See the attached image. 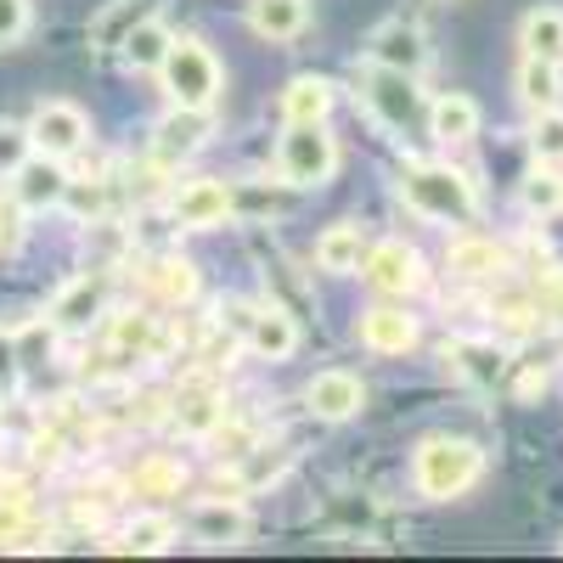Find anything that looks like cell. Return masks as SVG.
Here are the masks:
<instances>
[{
	"label": "cell",
	"mask_w": 563,
	"mask_h": 563,
	"mask_svg": "<svg viewBox=\"0 0 563 563\" xmlns=\"http://www.w3.org/2000/svg\"><path fill=\"white\" fill-rule=\"evenodd\" d=\"M485 474V456L474 440H451V434H434L417 445V490L429 501H451L462 496L467 485H474Z\"/></svg>",
	"instance_id": "cell-1"
},
{
	"label": "cell",
	"mask_w": 563,
	"mask_h": 563,
	"mask_svg": "<svg viewBox=\"0 0 563 563\" xmlns=\"http://www.w3.org/2000/svg\"><path fill=\"white\" fill-rule=\"evenodd\" d=\"M406 203H411L417 214H429V220H445V225H462V220L479 214L474 180L456 175V169H440V164L406 175Z\"/></svg>",
	"instance_id": "cell-2"
},
{
	"label": "cell",
	"mask_w": 563,
	"mask_h": 563,
	"mask_svg": "<svg viewBox=\"0 0 563 563\" xmlns=\"http://www.w3.org/2000/svg\"><path fill=\"white\" fill-rule=\"evenodd\" d=\"M339 169V141L327 135V124H288L282 135V180L299 186V192H316Z\"/></svg>",
	"instance_id": "cell-3"
},
{
	"label": "cell",
	"mask_w": 563,
	"mask_h": 563,
	"mask_svg": "<svg viewBox=\"0 0 563 563\" xmlns=\"http://www.w3.org/2000/svg\"><path fill=\"white\" fill-rule=\"evenodd\" d=\"M158 74H164V90L175 97V108H203L209 113V102L220 97V63L198 40H175L169 57L158 63Z\"/></svg>",
	"instance_id": "cell-4"
},
{
	"label": "cell",
	"mask_w": 563,
	"mask_h": 563,
	"mask_svg": "<svg viewBox=\"0 0 563 563\" xmlns=\"http://www.w3.org/2000/svg\"><path fill=\"white\" fill-rule=\"evenodd\" d=\"M85 135H90V119L74 102H40L34 119H29V141H34V153H45V158L79 153Z\"/></svg>",
	"instance_id": "cell-5"
},
{
	"label": "cell",
	"mask_w": 563,
	"mask_h": 563,
	"mask_svg": "<svg viewBox=\"0 0 563 563\" xmlns=\"http://www.w3.org/2000/svg\"><path fill=\"white\" fill-rule=\"evenodd\" d=\"M63 192H68V175H63V164L57 158H23L18 169H12V198H18V209H29V214H40V209H57L63 203Z\"/></svg>",
	"instance_id": "cell-6"
},
{
	"label": "cell",
	"mask_w": 563,
	"mask_h": 563,
	"mask_svg": "<svg viewBox=\"0 0 563 563\" xmlns=\"http://www.w3.org/2000/svg\"><path fill=\"white\" fill-rule=\"evenodd\" d=\"M366 52H372L378 68H400V74L429 68V40H422V29H411V23H384L378 34H372Z\"/></svg>",
	"instance_id": "cell-7"
},
{
	"label": "cell",
	"mask_w": 563,
	"mask_h": 563,
	"mask_svg": "<svg viewBox=\"0 0 563 563\" xmlns=\"http://www.w3.org/2000/svg\"><path fill=\"white\" fill-rule=\"evenodd\" d=\"M361 400H366V389H361L355 372H316L310 389H305V406H310L321 422H344V417H355Z\"/></svg>",
	"instance_id": "cell-8"
},
{
	"label": "cell",
	"mask_w": 563,
	"mask_h": 563,
	"mask_svg": "<svg viewBox=\"0 0 563 563\" xmlns=\"http://www.w3.org/2000/svg\"><path fill=\"white\" fill-rule=\"evenodd\" d=\"M417 276H422V271H417V254H411L400 238H389V243H378V249L366 254V282H372L378 294H411Z\"/></svg>",
	"instance_id": "cell-9"
},
{
	"label": "cell",
	"mask_w": 563,
	"mask_h": 563,
	"mask_svg": "<svg viewBox=\"0 0 563 563\" xmlns=\"http://www.w3.org/2000/svg\"><path fill=\"white\" fill-rule=\"evenodd\" d=\"M249 350H254L260 361H288V355L299 350V327H294V316H288V310H276V305L254 310V316H249Z\"/></svg>",
	"instance_id": "cell-10"
},
{
	"label": "cell",
	"mask_w": 563,
	"mask_h": 563,
	"mask_svg": "<svg viewBox=\"0 0 563 563\" xmlns=\"http://www.w3.org/2000/svg\"><path fill=\"white\" fill-rule=\"evenodd\" d=\"M417 74H400V68H378V63H372V90H366V97H372V108H378L384 113V124H411V113H417V85H411Z\"/></svg>",
	"instance_id": "cell-11"
},
{
	"label": "cell",
	"mask_w": 563,
	"mask_h": 563,
	"mask_svg": "<svg viewBox=\"0 0 563 563\" xmlns=\"http://www.w3.org/2000/svg\"><path fill=\"white\" fill-rule=\"evenodd\" d=\"M225 214H231V192L220 180H192V186H180V192H175V225L203 231V225H220Z\"/></svg>",
	"instance_id": "cell-12"
},
{
	"label": "cell",
	"mask_w": 563,
	"mask_h": 563,
	"mask_svg": "<svg viewBox=\"0 0 563 563\" xmlns=\"http://www.w3.org/2000/svg\"><path fill=\"white\" fill-rule=\"evenodd\" d=\"M203 135H209V119H203V108H175L164 124H158V158L164 164H180V158H192L198 147H203Z\"/></svg>",
	"instance_id": "cell-13"
},
{
	"label": "cell",
	"mask_w": 563,
	"mask_h": 563,
	"mask_svg": "<svg viewBox=\"0 0 563 563\" xmlns=\"http://www.w3.org/2000/svg\"><path fill=\"white\" fill-rule=\"evenodd\" d=\"M361 344L372 350V355H406L411 344H417V321L406 316V310H366V321H361Z\"/></svg>",
	"instance_id": "cell-14"
},
{
	"label": "cell",
	"mask_w": 563,
	"mask_h": 563,
	"mask_svg": "<svg viewBox=\"0 0 563 563\" xmlns=\"http://www.w3.org/2000/svg\"><path fill=\"white\" fill-rule=\"evenodd\" d=\"M429 135L440 141V147H462V141L479 135V108L462 97V90H451V97H440L429 108Z\"/></svg>",
	"instance_id": "cell-15"
},
{
	"label": "cell",
	"mask_w": 563,
	"mask_h": 563,
	"mask_svg": "<svg viewBox=\"0 0 563 563\" xmlns=\"http://www.w3.org/2000/svg\"><path fill=\"white\" fill-rule=\"evenodd\" d=\"M102 276H79V282H68V288L57 294V305H52V321L63 327V333H79V327H90L102 316Z\"/></svg>",
	"instance_id": "cell-16"
},
{
	"label": "cell",
	"mask_w": 563,
	"mask_h": 563,
	"mask_svg": "<svg viewBox=\"0 0 563 563\" xmlns=\"http://www.w3.org/2000/svg\"><path fill=\"white\" fill-rule=\"evenodd\" d=\"M192 536L209 541V547H238L249 536V512L238 501H203L192 512Z\"/></svg>",
	"instance_id": "cell-17"
},
{
	"label": "cell",
	"mask_w": 563,
	"mask_h": 563,
	"mask_svg": "<svg viewBox=\"0 0 563 563\" xmlns=\"http://www.w3.org/2000/svg\"><path fill=\"white\" fill-rule=\"evenodd\" d=\"M282 113H288V124H321L327 113H333V85L305 74L294 79L288 90H282Z\"/></svg>",
	"instance_id": "cell-18"
},
{
	"label": "cell",
	"mask_w": 563,
	"mask_h": 563,
	"mask_svg": "<svg viewBox=\"0 0 563 563\" xmlns=\"http://www.w3.org/2000/svg\"><path fill=\"white\" fill-rule=\"evenodd\" d=\"M249 23H254V34H265V40H294V34H305L310 7H305V0H254Z\"/></svg>",
	"instance_id": "cell-19"
},
{
	"label": "cell",
	"mask_w": 563,
	"mask_h": 563,
	"mask_svg": "<svg viewBox=\"0 0 563 563\" xmlns=\"http://www.w3.org/2000/svg\"><path fill=\"white\" fill-rule=\"evenodd\" d=\"M316 265L333 271V276L361 271V225H327L316 238Z\"/></svg>",
	"instance_id": "cell-20"
},
{
	"label": "cell",
	"mask_w": 563,
	"mask_h": 563,
	"mask_svg": "<svg viewBox=\"0 0 563 563\" xmlns=\"http://www.w3.org/2000/svg\"><path fill=\"white\" fill-rule=\"evenodd\" d=\"M169 45H175V34H169L158 18H141V23L124 34L119 52H124V63H130V68H158V63L169 57Z\"/></svg>",
	"instance_id": "cell-21"
},
{
	"label": "cell",
	"mask_w": 563,
	"mask_h": 563,
	"mask_svg": "<svg viewBox=\"0 0 563 563\" xmlns=\"http://www.w3.org/2000/svg\"><path fill=\"white\" fill-rule=\"evenodd\" d=\"M175 422H180V434H198V440H209V434L220 429V422H225V400H220L214 389H192V395H180Z\"/></svg>",
	"instance_id": "cell-22"
},
{
	"label": "cell",
	"mask_w": 563,
	"mask_h": 563,
	"mask_svg": "<svg viewBox=\"0 0 563 563\" xmlns=\"http://www.w3.org/2000/svg\"><path fill=\"white\" fill-rule=\"evenodd\" d=\"M519 97H525V102H530L536 113L558 108V97H563V79H558V63L525 57V68H519Z\"/></svg>",
	"instance_id": "cell-23"
},
{
	"label": "cell",
	"mask_w": 563,
	"mask_h": 563,
	"mask_svg": "<svg viewBox=\"0 0 563 563\" xmlns=\"http://www.w3.org/2000/svg\"><path fill=\"white\" fill-rule=\"evenodd\" d=\"M451 271L456 276H501L507 254L496 243H485V238H462V243H451Z\"/></svg>",
	"instance_id": "cell-24"
},
{
	"label": "cell",
	"mask_w": 563,
	"mask_h": 563,
	"mask_svg": "<svg viewBox=\"0 0 563 563\" xmlns=\"http://www.w3.org/2000/svg\"><path fill=\"white\" fill-rule=\"evenodd\" d=\"M525 57L563 63V12H530L525 18Z\"/></svg>",
	"instance_id": "cell-25"
},
{
	"label": "cell",
	"mask_w": 563,
	"mask_h": 563,
	"mask_svg": "<svg viewBox=\"0 0 563 563\" xmlns=\"http://www.w3.org/2000/svg\"><path fill=\"white\" fill-rule=\"evenodd\" d=\"M180 485H186V474H180V462H169V456H147L130 474L135 496H180Z\"/></svg>",
	"instance_id": "cell-26"
},
{
	"label": "cell",
	"mask_w": 563,
	"mask_h": 563,
	"mask_svg": "<svg viewBox=\"0 0 563 563\" xmlns=\"http://www.w3.org/2000/svg\"><path fill=\"white\" fill-rule=\"evenodd\" d=\"M445 361H456V372L467 384H496V372H501V350L496 344H451L445 350Z\"/></svg>",
	"instance_id": "cell-27"
},
{
	"label": "cell",
	"mask_w": 563,
	"mask_h": 563,
	"mask_svg": "<svg viewBox=\"0 0 563 563\" xmlns=\"http://www.w3.org/2000/svg\"><path fill=\"white\" fill-rule=\"evenodd\" d=\"M147 282H153V294L169 299V305H186V299L198 294V271L186 265V260H158V265L147 271Z\"/></svg>",
	"instance_id": "cell-28"
},
{
	"label": "cell",
	"mask_w": 563,
	"mask_h": 563,
	"mask_svg": "<svg viewBox=\"0 0 563 563\" xmlns=\"http://www.w3.org/2000/svg\"><path fill=\"white\" fill-rule=\"evenodd\" d=\"M141 18H147V7H141V0H113V7L90 23V40H97V45H124V34H130Z\"/></svg>",
	"instance_id": "cell-29"
},
{
	"label": "cell",
	"mask_w": 563,
	"mask_h": 563,
	"mask_svg": "<svg viewBox=\"0 0 563 563\" xmlns=\"http://www.w3.org/2000/svg\"><path fill=\"white\" fill-rule=\"evenodd\" d=\"M175 541V525L164 519V512H153V519H135L130 530H124V541H113L119 552H164Z\"/></svg>",
	"instance_id": "cell-30"
},
{
	"label": "cell",
	"mask_w": 563,
	"mask_h": 563,
	"mask_svg": "<svg viewBox=\"0 0 563 563\" xmlns=\"http://www.w3.org/2000/svg\"><path fill=\"white\" fill-rule=\"evenodd\" d=\"M113 350H124V355H153L158 350V333H153V316H119L113 321Z\"/></svg>",
	"instance_id": "cell-31"
},
{
	"label": "cell",
	"mask_w": 563,
	"mask_h": 563,
	"mask_svg": "<svg viewBox=\"0 0 563 563\" xmlns=\"http://www.w3.org/2000/svg\"><path fill=\"white\" fill-rule=\"evenodd\" d=\"M525 209H530V214H552V209H563V180L547 175V169H536V175L525 180Z\"/></svg>",
	"instance_id": "cell-32"
},
{
	"label": "cell",
	"mask_w": 563,
	"mask_h": 563,
	"mask_svg": "<svg viewBox=\"0 0 563 563\" xmlns=\"http://www.w3.org/2000/svg\"><path fill=\"white\" fill-rule=\"evenodd\" d=\"M536 158H547V164H563V113L558 108H547L541 119H536Z\"/></svg>",
	"instance_id": "cell-33"
},
{
	"label": "cell",
	"mask_w": 563,
	"mask_h": 563,
	"mask_svg": "<svg viewBox=\"0 0 563 563\" xmlns=\"http://www.w3.org/2000/svg\"><path fill=\"white\" fill-rule=\"evenodd\" d=\"M57 209H74L79 220H97L102 214V186L97 180H68V192H63Z\"/></svg>",
	"instance_id": "cell-34"
},
{
	"label": "cell",
	"mask_w": 563,
	"mask_h": 563,
	"mask_svg": "<svg viewBox=\"0 0 563 563\" xmlns=\"http://www.w3.org/2000/svg\"><path fill=\"white\" fill-rule=\"evenodd\" d=\"M29 153H34L29 130H23V124H0V175H12Z\"/></svg>",
	"instance_id": "cell-35"
},
{
	"label": "cell",
	"mask_w": 563,
	"mask_h": 563,
	"mask_svg": "<svg viewBox=\"0 0 563 563\" xmlns=\"http://www.w3.org/2000/svg\"><path fill=\"white\" fill-rule=\"evenodd\" d=\"M23 29H29V0H0V45L23 40Z\"/></svg>",
	"instance_id": "cell-36"
},
{
	"label": "cell",
	"mask_w": 563,
	"mask_h": 563,
	"mask_svg": "<svg viewBox=\"0 0 563 563\" xmlns=\"http://www.w3.org/2000/svg\"><path fill=\"white\" fill-rule=\"evenodd\" d=\"M23 512H29V496H7V501H0V541L23 536Z\"/></svg>",
	"instance_id": "cell-37"
},
{
	"label": "cell",
	"mask_w": 563,
	"mask_h": 563,
	"mask_svg": "<svg viewBox=\"0 0 563 563\" xmlns=\"http://www.w3.org/2000/svg\"><path fill=\"white\" fill-rule=\"evenodd\" d=\"M18 366H23V355H18V333H7V327H0V389L18 384Z\"/></svg>",
	"instance_id": "cell-38"
},
{
	"label": "cell",
	"mask_w": 563,
	"mask_h": 563,
	"mask_svg": "<svg viewBox=\"0 0 563 563\" xmlns=\"http://www.w3.org/2000/svg\"><path fill=\"white\" fill-rule=\"evenodd\" d=\"M541 305H547V316L563 321V271H552V276L541 282Z\"/></svg>",
	"instance_id": "cell-39"
},
{
	"label": "cell",
	"mask_w": 563,
	"mask_h": 563,
	"mask_svg": "<svg viewBox=\"0 0 563 563\" xmlns=\"http://www.w3.org/2000/svg\"><path fill=\"white\" fill-rule=\"evenodd\" d=\"M541 389H547V372H525V384H519V395H525V400H536Z\"/></svg>",
	"instance_id": "cell-40"
},
{
	"label": "cell",
	"mask_w": 563,
	"mask_h": 563,
	"mask_svg": "<svg viewBox=\"0 0 563 563\" xmlns=\"http://www.w3.org/2000/svg\"><path fill=\"white\" fill-rule=\"evenodd\" d=\"M0 225H7V220H0Z\"/></svg>",
	"instance_id": "cell-41"
}]
</instances>
